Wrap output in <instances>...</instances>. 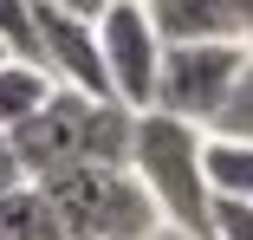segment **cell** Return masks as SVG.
<instances>
[{
  "label": "cell",
  "instance_id": "6da1fadb",
  "mask_svg": "<svg viewBox=\"0 0 253 240\" xmlns=\"http://www.w3.org/2000/svg\"><path fill=\"white\" fill-rule=\"evenodd\" d=\"M130 130H136V111H124L117 98H84V91L52 84L45 104L7 136V150L26 182H45L72 162H124Z\"/></svg>",
  "mask_w": 253,
  "mask_h": 240
},
{
  "label": "cell",
  "instance_id": "7a4b0ae2",
  "mask_svg": "<svg viewBox=\"0 0 253 240\" xmlns=\"http://www.w3.org/2000/svg\"><path fill=\"white\" fill-rule=\"evenodd\" d=\"M201 136L208 130L163 117V111H136V130H130L124 169L143 182V195L163 214V234H175V240H208V214H214V188H208V169H201Z\"/></svg>",
  "mask_w": 253,
  "mask_h": 240
},
{
  "label": "cell",
  "instance_id": "3957f363",
  "mask_svg": "<svg viewBox=\"0 0 253 240\" xmlns=\"http://www.w3.org/2000/svg\"><path fill=\"white\" fill-rule=\"evenodd\" d=\"M45 201H52L65 240H156L163 214L143 195V182L124 162H72L45 175Z\"/></svg>",
  "mask_w": 253,
  "mask_h": 240
},
{
  "label": "cell",
  "instance_id": "277c9868",
  "mask_svg": "<svg viewBox=\"0 0 253 240\" xmlns=\"http://www.w3.org/2000/svg\"><path fill=\"white\" fill-rule=\"evenodd\" d=\"M247 65V45L240 39H195V45H163V65H156V104L163 117H182L195 130H214L227 91Z\"/></svg>",
  "mask_w": 253,
  "mask_h": 240
},
{
  "label": "cell",
  "instance_id": "5b68a950",
  "mask_svg": "<svg viewBox=\"0 0 253 240\" xmlns=\"http://www.w3.org/2000/svg\"><path fill=\"white\" fill-rule=\"evenodd\" d=\"M97 26V59H104V84L124 111H149L156 104V65H163V39L143 20V0H111Z\"/></svg>",
  "mask_w": 253,
  "mask_h": 240
},
{
  "label": "cell",
  "instance_id": "8992f818",
  "mask_svg": "<svg viewBox=\"0 0 253 240\" xmlns=\"http://www.w3.org/2000/svg\"><path fill=\"white\" fill-rule=\"evenodd\" d=\"M33 26H39V72L65 84V91H84V98H111L104 84V59H97V26L78 20V13H59L33 0Z\"/></svg>",
  "mask_w": 253,
  "mask_h": 240
},
{
  "label": "cell",
  "instance_id": "52a82bcc",
  "mask_svg": "<svg viewBox=\"0 0 253 240\" xmlns=\"http://www.w3.org/2000/svg\"><path fill=\"white\" fill-rule=\"evenodd\" d=\"M143 20L156 26L163 45H195V39H240L227 0H143Z\"/></svg>",
  "mask_w": 253,
  "mask_h": 240
},
{
  "label": "cell",
  "instance_id": "ba28073f",
  "mask_svg": "<svg viewBox=\"0 0 253 240\" xmlns=\"http://www.w3.org/2000/svg\"><path fill=\"white\" fill-rule=\"evenodd\" d=\"M201 169L221 201H253V143L247 136H201Z\"/></svg>",
  "mask_w": 253,
  "mask_h": 240
},
{
  "label": "cell",
  "instance_id": "9c48e42d",
  "mask_svg": "<svg viewBox=\"0 0 253 240\" xmlns=\"http://www.w3.org/2000/svg\"><path fill=\"white\" fill-rule=\"evenodd\" d=\"M0 240H65V227H59L39 182H20V188L0 195Z\"/></svg>",
  "mask_w": 253,
  "mask_h": 240
},
{
  "label": "cell",
  "instance_id": "30bf717a",
  "mask_svg": "<svg viewBox=\"0 0 253 240\" xmlns=\"http://www.w3.org/2000/svg\"><path fill=\"white\" fill-rule=\"evenodd\" d=\"M45 91H52V78H45L39 65L26 59H0V136H13L39 104H45Z\"/></svg>",
  "mask_w": 253,
  "mask_h": 240
},
{
  "label": "cell",
  "instance_id": "8fae6325",
  "mask_svg": "<svg viewBox=\"0 0 253 240\" xmlns=\"http://www.w3.org/2000/svg\"><path fill=\"white\" fill-rule=\"evenodd\" d=\"M0 52L39 65V26H33V0H0Z\"/></svg>",
  "mask_w": 253,
  "mask_h": 240
},
{
  "label": "cell",
  "instance_id": "7c38bea8",
  "mask_svg": "<svg viewBox=\"0 0 253 240\" xmlns=\"http://www.w3.org/2000/svg\"><path fill=\"white\" fill-rule=\"evenodd\" d=\"M214 136H247V143H253V45H247V65H240L227 104H221V117H214Z\"/></svg>",
  "mask_w": 253,
  "mask_h": 240
},
{
  "label": "cell",
  "instance_id": "4fadbf2b",
  "mask_svg": "<svg viewBox=\"0 0 253 240\" xmlns=\"http://www.w3.org/2000/svg\"><path fill=\"white\" fill-rule=\"evenodd\" d=\"M208 240H253V201H221V195H214Z\"/></svg>",
  "mask_w": 253,
  "mask_h": 240
},
{
  "label": "cell",
  "instance_id": "5bb4252c",
  "mask_svg": "<svg viewBox=\"0 0 253 240\" xmlns=\"http://www.w3.org/2000/svg\"><path fill=\"white\" fill-rule=\"evenodd\" d=\"M45 7H59V13H78V20H97L111 7V0H45Z\"/></svg>",
  "mask_w": 253,
  "mask_h": 240
},
{
  "label": "cell",
  "instance_id": "9a60e30c",
  "mask_svg": "<svg viewBox=\"0 0 253 240\" xmlns=\"http://www.w3.org/2000/svg\"><path fill=\"white\" fill-rule=\"evenodd\" d=\"M26 175H20V162H13V150H7V136H0V195H7V188H20Z\"/></svg>",
  "mask_w": 253,
  "mask_h": 240
},
{
  "label": "cell",
  "instance_id": "2e32d148",
  "mask_svg": "<svg viewBox=\"0 0 253 240\" xmlns=\"http://www.w3.org/2000/svg\"><path fill=\"white\" fill-rule=\"evenodd\" d=\"M234 7V33H240V45H253V0H227Z\"/></svg>",
  "mask_w": 253,
  "mask_h": 240
},
{
  "label": "cell",
  "instance_id": "e0dca14e",
  "mask_svg": "<svg viewBox=\"0 0 253 240\" xmlns=\"http://www.w3.org/2000/svg\"><path fill=\"white\" fill-rule=\"evenodd\" d=\"M0 59H7V52H0Z\"/></svg>",
  "mask_w": 253,
  "mask_h": 240
}]
</instances>
